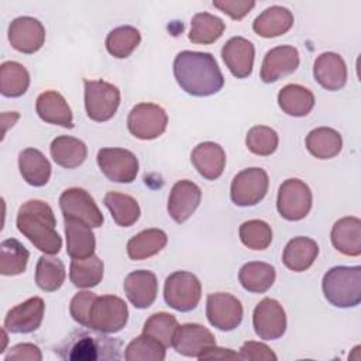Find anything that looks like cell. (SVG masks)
I'll use <instances>...</instances> for the list:
<instances>
[{"mask_svg":"<svg viewBox=\"0 0 361 361\" xmlns=\"http://www.w3.org/2000/svg\"><path fill=\"white\" fill-rule=\"evenodd\" d=\"M103 202L111 213L113 220L120 227H130L140 219V204L134 197L128 195L120 192H107Z\"/></svg>","mask_w":361,"mask_h":361,"instance_id":"obj_36","label":"cell"},{"mask_svg":"<svg viewBox=\"0 0 361 361\" xmlns=\"http://www.w3.org/2000/svg\"><path fill=\"white\" fill-rule=\"evenodd\" d=\"M202 200L200 188L192 180H178L169 193L168 213L176 223H185L197 209Z\"/></svg>","mask_w":361,"mask_h":361,"instance_id":"obj_20","label":"cell"},{"mask_svg":"<svg viewBox=\"0 0 361 361\" xmlns=\"http://www.w3.org/2000/svg\"><path fill=\"white\" fill-rule=\"evenodd\" d=\"M275 268L271 264L251 261L241 267L238 281L241 286L251 293H264L275 282Z\"/></svg>","mask_w":361,"mask_h":361,"instance_id":"obj_33","label":"cell"},{"mask_svg":"<svg viewBox=\"0 0 361 361\" xmlns=\"http://www.w3.org/2000/svg\"><path fill=\"white\" fill-rule=\"evenodd\" d=\"M226 24L217 16L210 13H197L192 17L189 41L193 44L209 45L216 42L224 32Z\"/></svg>","mask_w":361,"mask_h":361,"instance_id":"obj_37","label":"cell"},{"mask_svg":"<svg viewBox=\"0 0 361 361\" xmlns=\"http://www.w3.org/2000/svg\"><path fill=\"white\" fill-rule=\"evenodd\" d=\"M18 169L23 179L35 188L44 186L51 178V164L35 148H25L18 155Z\"/></svg>","mask_w":361,"mask_h":361,"instance_id":"obj_29","label":"cell"},{"mask_svg":"<svg viewBox=\"0 0 361 361\" xmlns=\"http://www.w3.org/2000/svg\"><path fill=\"white\" fill-rule=\"evenodd\" d=\"M30 258L28 250L16 238H7L0 245V274L20 275L25 271Z\"/></svg>","mask_w":361,"mask_h":361,"instance_id":"obj_40","label":"cell"},{"mask_svg":"<svg viewBox=\"0 0 361 361\" xmlns=\"http://www.w3.org/2000/svg\"><path fill=\"white\" fill-rule=\"evenodd\" d=\"M59 207L63 217H75L93 228L102 227L104 219L94 199L82 188H69L59 196Z\"/></svg>","mask_w":361,"mask_h":361,"instance_id":"obj_13","label":"cell"},{"mask_svg":"<svg viewBox=\"0 0 361 361\" xmlns=\"http://www.w3.org/2000/svg\"><path fill=\"white\" fill-rule=\"evenodd\" d=\"M331 243L337 251L348 257L361 254V220L347 216L337 220L331 228Z\"/></svg>","mask_w":361,"mask_h":361,"instance_id":"obj_26","label":"cell"},{"mask_svg":"<svg viewBox=\"0 0 361 361\" xmlns=\"http://www.w3.org/2000/svg\"><path fill=\"white\" fill-rule=\"evenodd\" d=\"M241 360L250 361H276V354L264 343L245 341L240 348Z\"/></svg>","mask_w":361,"mask_h":361,"instance_id":"obj_47","label":"cell"},{"mask_svg":"<svg viewBox=\"0 0 361 361\" xmlns=\"http://www.w3.org/2000/svg\"><path fill=\"white\" fill-rule=\"evenodd\" d=\"M168 124L165 110L154 103L135 104L128 113V131L138 140H155L164 134Z\"/></svg>","mask_w":361,"mask_h":361,"instance_id":"obj_10","label":"cell"},{"mask_svg":"<svg viewBox=\"0 0 361 361\" xmlns=\"http://www.w3.org/2000/svg\"><path fill=\"white\" fill-rule=\"evenodd\" d=\"M44 310L45 305L41 298H30L7 312L4 329L10 333H32L41 326Z\"/></svg>","mask_w":361,"mask_h":361,"instance_id":"obj_17","label":"cell"},{"mask_svg":"<svg viewBox=\"0 0 361 361\" xmlns=\"http://www.w3.org/2000/svg\"><path fill=\"white\" fill-rule=\"evenodd\" d=\"M65 265L59 258L48 254L38 258L35 267V282L39 289L45 292H55L65 282Z\"/></svg>","mask_w":361,"mask_h":361,"instance_id":"obj_39","label":"cell"},{"mask_svg":"<svg viewBox=\"0 0 361 361\" xmlns=\"http://www.w3.org/2000/svg\"><path fill=\"white\" fill-rule=\"evenodd\" d=\"M35 110L39 118L45 123L73 128V116L65 97L55 92L47 90L37 97Z\"/></svg>","mask_w":361,"mask_h":361,"instance_id":"obj_25","label":"cell"},{"mask_svg":"<svg viewBox=\"0 0 361 361\" xmlns=\"http://www.w3.org/2000/svg\"><path fill=\"white\" fill-rule=\"evenodd\" d=\"M254 56V44L244 37H233L221 48V58L231 75L237 79H245L251 75Z\"/></svg>","mask_w":361,"mask_h":361,"instance_id":"obj_19","label":"cell"},{"mask_svg":"<svg viewBox=\"0 0 361 361\" xmlns=\"http://www.w3.org/2000/svg\"><path fill=\"white\" fill-rule=\"evenodd\" d=\"M293 25V14L282 6H271L252 23L255 34L264 38H275L288 32Z\"/></svg>","mask_w":361,"mask_h":361,"instance_id":"obj_28","label":"cell"},{"mask_svg":"<svg viewBox=\"0 0 361 361\" xmlns=\"http://www.w3.org/2000/svg\"><path fill=\"white\" fill-rule=\"evenodd\" d=\"M49 151L55 164L66 169L80 166L87 157L86 144L79 138L69 135H59L54 138Z\"/></svg>","mask_w":361,"mask_h":361,"instance_id":"obj_30","label":"cell"},{"mask_svg":"<svg viewBox=\"0 0 361 361\" xmlns=\"http://www.w3.org/2000/svg\"><path fill=\"white\" fill-rule=\"evenodd\" d=\"M319 255V245L309 237H293L283 248L282 262L293 272H303L309 269Z\"/></svg>","mask_w":361,"mask_h":361,"instance_id":"obj_27","label":"cell"},{"mask_svg":"<svg viewBox=\"0 0 361 361\" xmlns=\"http://www.w3.org/2000/svg\"><path fill=\"white\" fill-rule=\"evenodd\" d=\"M30 86L28 71L16 61H6L0 66V92L6 97H20Z\"/></svg>","mask_w":361,"mask_h":361,"instance_id":"obj_38","label":"cell"},{"mask_svg":"<svg viewBox=\"0 0 361 361\" xmlns=\"http://www.w3.org/2000/svg\"><path fill=\"white\" fill-rule=\"evenodd\" d=\"M313 76L326 90H340L347 82L345 62L336 52H323L313 63Z\"/></svg>","mask_w":361,"mask_h":361,"instance_id":"obj_22","label":"cell"},{"mask_svg":"<svg viewBox=\"0 0 361 361\" xmlns=\"http://www.w3.org/2000/svg\"><path fill=\"white\" fill-rule=\"evenodd\" d=\"M190 161L195 169L207 180H214L221 176L226 166V152L221 145L213 141L197 144L192 154Z\"/></svg>","mask_w":361,"mask_h":361,"instance_id":"obj_23","label":"cell"},{"mask_svg":"<svg viewBox=\"0 0 361 361\" xmlns=\"http://www.w3.org/2000/svg\"><path fill=\"white\" fill-rule=\"evenodd\" d=\"M168 243L166 233L161 228L142 230L127 243V254L134 261L147 259L161 252Z\"/></svg>","mask_w":361,"mask_h":361,"instance_id":"obj_32","label":"cell"},{"mask_svg":"<svg viewBox=\"0 0 361 361\" xmlns=\"http://www.w3.org/2000/svg\"><path fill=\"white\" fill-rule=\"evenodd\" d=\"M213 6L231 17L233 20L244 18L255 6V1L247 0H214Z\"/></svg>","mask_w":361,"mask_h":361,"instance_id":"obj_48","label":"cell"},{"mask_svg":"<svg viewBox=\"0 0 361 361\" xmlns=\"http://www.w3.org/2000/svg\"><path fill=\"white\" fill-rule=\"evenodd\" d=\"M241 243L255 251L267 250L272 241V228L264 220H248L240 226Z\"/></svg>","mask_w":361,"mask_h":361,"instance_id":"obj_44","label":"cell"},{"mask_svg":"<svg viewBox=\"0 0 361 361\" xmlns=\"http://www.w3.org/2000/svg\"><path fill=\"white\" fill-rule=\"evenodd\" d=\"M173 75L180 89L196 97L216 94L224 86L223 73L209 52H179L173 61Z\"/></svg>","mask_w":361,"mask_h":361,"instance_id":"obj_1","label":"cell"},{"mask_svg":"<svg viewBox=\"0 0 361 361\" xmlns=\"http://www.w3.org/2000/svg\"><path fill=\"white\" fill-rule=\"evenodd\" d=\"M202 298V285L197 276L188 271H176L165 279L164 299L178 312L193 310Z\"/></svg>","mask_w":361,"mask_h":361,"instance_id":"obj_6","label":"cell"},{"mask_svg":"<svg viewBox=\"0 0 361 361\" xmlns=\"http://www.w3.org/2000/svg\"><path fill=\"white\" fill-rule=\"evenodd\" d=\"M128 320L127 303L114 295L97 296L90 307L87 329L113 334L124 329Z\"/></svg>","mask_w":361,"mask_h":361,"instance_id":"obj_5","label":"cell"},{"mask_svg":"<svg viewBox=\"0 0 361 361\" xmlns=\"http://www.w3.org/2000/svg\"><path fill=\"white\" fill-rule=\"evenodd\" d=\"M56 220L48 203L31 199L23 203L17 213V228L41 252L55 255L62 248V238L56 233Z\"/></svg>","mask_w":361,"mask_h":361,"instance_id":"obj_2","label":"cell"},{"mask_svg":"<svg viewBox=\"0 0 361 361\" xmlns=\"http://www.w3.org/2000/svg\"><path fill=\"white\" fill-rule=\"evenodd\" d=\"M241 302L226 292L210 293L206 300V316L209 323L221 330L231 331L240 326L243 320Z\"/></svg>","mask_w":361,"mask_h":361,"instance_id":"obj_12","label":"cell"},{"mask_svg":"<svg viewBox=\"0 0 361 361\" xmlns=\"http://www.w3.org/2000/svg\"><path fill=\"white\" fill-rule=\"evenodd\" d=\"M197 360H241V355L234 353L230 348H221V347H210L207 348Z\"/></svg>","mask_w":361,"mask_h":361,"instance_id":"obj_50","label":"cell"},{"mask_svg":"<svg viewBox=\"0 0 361 361\" xmlns=\"http://www.w3.org/2000/svg\"><path fill=\"white\" fill-rule=\"evenodd\" d=\"M278 104L283 113L292 117L307 116L314 106L313 93L300 85L289 83L278 93Z\"/></svg>","mask_w":361,"mask_h":361,"instance_id":"obj_31","label":"cell"},{"mask_svg":"<svg viewBox=\"0 0 361 361\" xmlns=\"http://www.w3.org/2000/svg\"><path fill=\"white\" fill-rule=\"evenodd\" d=\"M96 298H97V295L90 290H82L72 298L71 305H69V312L75 322L87 327L89 312H90V307Z\"/></svg>","mask_w":361,"mask_h":361,"instance_id":"obj_46","label":"cell"},{"mask_svg":"<svg viewBox=\"0 0 361 361\" xmlns=\"http://www.w3.org/2000/svg\"><path fill=\"white\" fill-rule=\"evenodd\" d=\"M252 326L262 340L281 338L286 331V313L282 305L272 298H264L254 309Z\"/></svg>","mask_w":361,"mask_h":361,"instance_id":"obj_14","label":"cell"},{"mask_svg":"<svg viewBox=\"0 0 361 361\" xmlns=\"http://www.w3.org/2000/svg\"><path fill=\"white\" fill-rule=\"evenodd\" d=\"M6 361L10 360H18V361H41L42 360V354L41 350L31 343H20L13 345L8 353L4 355Z\"/></svg>","mask_w":361,"mask_h":361,"instance_id":"obj_49","label":"cell"},{"mask_svg":"<svg viewBox=\"0 0 361 361\" xmlns=\"http://www.w3.org/2000/svg\"><path fill=\"white\" fill-rule=\"evenodd\" d=\"M268 185V173L262 168H247L233 178L230 197L240 207L254 206L265 197Z\"/></svg>","mask_w":361,"mask_h":361,"instance_id":"obj_9","label":"cell"},{"mask_svg":"<svg viewBox=\"0 0 361 361\" xmlns=\"http://www.w3.org/2000/svg\"><path fill=\"white\" fill-rule=\"evenodd\" d=\"M96 159L100 171L111 182L131 183L138 173V159L128 149L102 148Z\"/></svg>","mask_w":361,"mask_h":361,"instance_id":"obj_11","label":"cell"},{"mask_svg":"<svg viewBox=\"0 0 361 361\" xmlns=\"http://www.w3.org/2000/svg\"><path fill=\"white\" fill-rule=\"evenodd\" d=\"M141 34L133 25H120L111 30L106 37V49L114 58L123 59L133 54L140 45Z\"/></svg>","mask_w":361,"mask_h":361,"instance_id":"obj_41","label":"cell"},{"mask_svg":"<svg viewBox=\"0 0 361 361\" xmlns=\"http://www.w3.org/2000/svg\"><path fill=\"white\" fill-rule=\"evenodd\" d=\"M104 264L97 255L87 258H72L69 279L76 288H93L103 279Z\"/></svg>","mask_w":361,"mask_h":361,"instance_id":"obj_35","label":"cell"},{"mask_svg":"<svg viewBox=\"0 0 361 361\" xmlns=\"http://www.w3.org/2000/svg\"><path fill=\"white\" fill-rule=\"evenodd\" d=\"M216 345V338L209 329L197 323L178 326L172 338L175 351L185 357L199 358L207 348Z\"/></svg>","mask_w":361,"mask_h":361,"instance_id":"obj_16","label":"cell"},{"mask_svg":"<svg viewBox=\"0 0 361 361\" xmlns=\"http://www.w3.org/2000/svg\"><path fill=\"white\" fill-rule=\"evenodd\" d=\"M85 109L90 120L103 123L110 120L120 104V90L106 80H83Z\"/></svg>","mask_w":361,"mask_h":361,"instance_id":"obj_7","label":"cell"},{"mask_svg":"<svg viewBox=\"0 0 361 361\" xmlns=\"http://www.w3.org/2000/svg\"><path fill=\"white\" fill-rule=\"evenodd\" d=\"M278 134L275 130L267 126H254L248 130L245 137L247 148L259 157H268L278 148Z\"/></svg>","mask_w":361,"mask_h":361,"instance_id":"obj_45","label":"cell"},{"mask_svg":"<svg viewBox=\"0 0 361 361\" xmlns=\"http://www.w3.org/2000/svg\"><path fill=\"white\" fill-rule=\"evenodd\" d=\"M312 190L298 178L286 179L278 190L276 209L285 220L298 221L305 219L312 209Z\"/></svg>","mask_w":361,"mask_h":361,"instance_id":"obj_8","label":"cell"},{"mask_svg":"<svg viewBox=\"0 0 361 361\" xmlns=\"http://www.w3.org/2000/svg\"><path fill=\"white\" fill-rule=\"evenodd\" d=\"M299 66V52L292 45H279L269 49L261 65V79L274 83L281 78L293 73Z\"/></svg>","mask_w":361,"mask_h":361,"instance_id":"obj_18","label":"cell"},{"mask_svg":"<svg viewBox=\"0 0 361 361\" xmlns=\"http://www.w3.org/2000/svg\"><path fill=\"white\" fill-rule=\"evenodd\" d=\"M104 334L96 330H75L55 348V353L69 361L120 360L121 341Z\"/></svg>","mask_w":361,"mask_h":361,"instance_id":"obj_3","label":"cell"},{"mask_svg":"<svg viewBox=\"0 0 361 361\" xmlns=\"http://www.w3.org/2000/svg\"><path fill=\"white\" fill-rule=\"evenodd\" d=\"M178 326H179L178 320L173 314L159 312V313L151 314L147 319L142 327V333L155 338L166 348L172 345V338Z\"/></svg>","mask_w":361,"mask_h":361,"instance_id":"obj_43","label":"cell"},{"mask_svg":"<svg viewBox=\"0 0 361 361\" xmlns=\"http://www.w3.org/2000/svg\"><path fill=\"white\" fill-rule=\"evenodd\" d=\"M123 286L127 299L137 309H147L157 299L158 281L151 271L138 269L130 272L126 276Z\"/></svg>","mask_w":361,"mask_h":361,"instance_id":"obj_21","label":"cell"},{"mask_svg":"<svg viewBox=\"0 0 361 361\" xmlns=\"http://www.w3.org/2000/svg\"><path fill=\"white\" fill-rule=\"evenodd\" d=\"M306 148L319 159H330L340 154L343 138L334 128L317 127L306 135Z\"/></svg>","mask_w":361,"mask_h":361,"instance_id":"obj_34","label":"cell"},{"mask_svg":"<svg viewBox=\"0 0 361 361\" xmlns=\"http://www.w3.org/2000/svg\"><path fill=\"white\" fill-rule=\"evenodd\" d=\"M8 41L16 51L34 54L39 51L45 42V28L42 23L34 17H17L8 25Z\"/></svg>","mask_w":361,"mask_h":361,"instance_id":"obj_15","label":"cell"},{"mask_svg":"<svg viewBox=\"0 0 361 361\" xmlns=\"http://www.w3.org/2000/svg\"><path fill=\"white\" fill-rule=\"evenodd\" d=\"M66 234V254L71 258H87L94 254L96 240L92 227L75 217H63Z\"/></svg>","mask_w":361,"mask_h":361,"instance_id":"obj_24","label":"cell"},{"mask_svg":"<svg viewBox=\"0 0 361 361\" xmlns=\"http://www.w3.org/2000/svg\"><path fill=\"white\" fill-rule=\"evenodd\" d=\"M324 298L336 307H354L361 302V267H333L322 281Z\"/></svg>","mask_w":361,"mask_h":361,"instance_id":"obj_4","label":"cell"},{"mask_svg":"<svg viewBox=\"0 0 361 361\" xmlns=\"http://www.w3.org/2000/svg\"><path fill=\"white\" fill-rule=\"evenodd\" d=\"M124 358L127 361H164L165 347L155 338L142 333L130 341Z\"/></svg>","mask_w":361,"mask_h":361,"instance_id":"obj_42","label":"cell"}]
</instances>
